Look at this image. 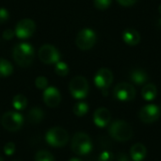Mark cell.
<instances>
[{
    "mask_svg": "<svg viewBox=\"0 0 161 161\" xmlns=\"http://www.w3.org/2000/svg\"><path fill=\"white\" fill-rule=\"evenodd\" d=\"M158 94V90L157 87L152 84V83H148L145 84L144 87L142 90V96L144 100L146 101H153L156 99Z\"/></svg>",
    "mask_w": 161,
    "mask_h": 161,
    "instance_id": "19",
    "label": "cell"
},
{
    "mask_svg": "<svg viewBox=\"0 0 161 161\" xmlns=\"http://www.w3.org/2000/svg\"><path fill=\"white\" fill-rule=\"evenodd\" d=\"M138 0H117V2L123 7H131L137 3Z\"/></svg>",
    "mask_w": 161,
    "mask_h": 161,
    "instance_id": "30",
    "label": "cell"
},
{
    "mask_svg": "<svg viewBox=\"0 0 161 161\" xmlns=\"http://www.w3.org/2000/svg\"><path fill=\"white\" fill-rule=\"evenodd\" d=\"M15 35L14 31L11 30V29H6L4 32H3V35L2 37L5 39V40H11L13 38V36Z\"/></svg>",
    "mask_w": 161,
    "mask_h": 161,
    "instance_id": "31",
    "label": "cell"
},
{
    "mask_svg": "<svg viewBox=\"0 0 161 161\" xmlns=\"http://www.w3.org/2000/svg\"><path fill=\"white\" fill-rule=\"evenodd\" d=\"M113 96L121 102H129L136 97V89L129 83L121 82L113 90Z\"/></svg>",
    "mask_w": 161,
    "mask_h": 161,
    "instance_id": "9",
    "label": "cell"
},
{
    "mask_svg": "<svg viewBox=\"0 0 161 161\" xmlns=\"http://www.w3.org/2000/svg\"><path fill=\"white\" fill-rule=\"evenodd\" d=\"M1 124L6 130L9 132H15L23 126L24 118L19 112L8 111L2 116Z\"/></svg>",
    "mask_w": 161,
    "mask_h": 161,
    "instance_id": "6",
    "label": "cell"
},
{
    "mask_svg": "<svg viewBox=\"0 0 161 161\" xmlns=\"http://www.w3.org/2000/svg\"><path fill=\"white\" fill-rule=\"evenodd\" d=\"M161 110L159 107L154 104L144 106L139 112L140 120L144 124H153L157 122L160 117Z\"/></svg>",
    "mask_w": 161,
    "mask_h": 161,
    "instance_id": "12",
    "label": "cell"
},
{
    "mask_svg": "<svg viewBox=\"0 0 161 161\" xmlns=\"http://www.w3.org/2000/svg\"><path fill=\"white\" fill-rule=\"evenodd\" d=\"M114 160V155L110 151H104L102 152L99 157L98 161H113Z\"/></svg>",
    "mask_w": 161,
    "mask_h": 161,
    "instance_id": "27",
    "label": "cell"
},
{
    "mask_svg": "<svg viewBox=\"0 0 161 161\" xmlns=\"http://www.w3.org/2000/svg\"><path fill=\"white\" fill-rule=\"evenodd\" d=\"M69 91L75 99H84L89 93L88 80L81 75L75 76L69 83Z\"/></svg>",
    "mask_w": 161,
    "mask_h": 161,
    "instance_id": "5",
    "label": "cell"
},
{
    "mask_svg": "<svg viewBox=\"0 0 161 161\" xmlns=\"http://www.w3.org/2000/svg\"><path fill=\"white\" fill-rule=\"evenodd\" d=\"M13 72V66L12 64L5 59L0 58V77H7L9 76Z\"/></svg>",
    "mask_w": 161,
    "mask_h": 161,
    "instance_id": "20",
    "label": "cell"
},
{
    "mask_svg": "<svg viewBox=\"0 0 161 161\" xmlns=\"http://www.w3.org/2000/svg\"><path fill=\"white\" fill-rule=\"evenodd\" d=\"M158 25H159V26L161 27V18L159 19V20H158Z\"/></svg>",
    "mask_w": 161,
    "mask_h": 161,
    "instance_id": "35",
    "label": "cell"
},
{
    "mask_svg": "<svg viewBox=\"0 0 161 161\" xmlns=\"http://www.w3.org/2000/svg\"><path fill=\"white\" fill-rule=\"evenodd\" d=\"M36 29L35 22L31 19H22L15 25V36L21 40L27 39L33 35Z\"/></svg>",
    "mask_w": 161,
    "mask_h": 161,
    "instance_id": "11",
    "label": "cell"
},
{
    "mask_svg": "<svg viewBox=\"0 0 161 161\" xmlns=\"http://www.w3.org/2000/svg\"><path fill=\"white\" fill-rule=\"evenodd\" d=\"M108 132L113 140L121 142H128L133 137L132 126L127 122L122 120L113 122L108 128Z\"/></svg>",
    "mask_w": 161,
    "mask_h": 161,
    "instance_id": "2",
    "label": "cell"
},
{
    "mask_svg": "<svg viewBox=\"0 0 161 161\" xmlns=\"http://www.w3.org/2000/svg\"><path fill=\"white\" fill-rule=\"evenodd\" d=\"M34 56V48L30 43L27 42L18 43L12 50L13 59L20 67H28L33 62Z\"/></svg>",
    "mask_w": 161,
    "mask_h": 161,
    "instance_id": "1",
    "label": "cell"
},
{
    "mask_svg": "<svg viewBox=\"0 0 161 161\" xmlns=\"http://www.w3.org/2000/svg\"><path fill=\"white\" fill-rule=\"evenodd\" d=\"M40 60L45 64H56L60 60L59 51L52 44H43L38 52Z\"/></svg>",
    "mask_w": 161,
    "mask_h": 161,
    "instance_id": "8",
    "label": "cell"
},
{
    "mask_svg": "<svg viewBox=\"0 0 161 161\" xmlns=\"http://www.w3.org/2000/svg\"><path fill=\"white\" fill-rule=\"evenodd\" d=\"M123 40L124 42L130 46L137 45L141 41L140 33L133 28H127L123 32Z\"/></svg>",
    "mask_w": 161,
    "mask_h": 161,
    "instance_id": "15",
    "label": "cell"
},
{
    "mask_svg": "<svg viewBox=\"0 0 161 161\" xmlns=\"http://www.w3.org/2000/svg\"><path fill=\"white\" fill-rule=\"evenodd\" d=\"M12 106L16 110H23L27 106V99L23 94H17L12 99Z\"/></svg>",
    "mask_w": 161,
    "mask_h": 161,
    "instance_id": "21",
    "label": "cell"
},
{
    "mask_svg": "<svg viewBox=\"0 0 161 161\" xmlns=\"http://www.w3.org/2000/svg\"><path fill=\"white\" fill-rule=\"evenodd\" d=\"M147 155V149L142 143H136L130 149V157L133 161H142Z\"/></svg>",
    "mask_w": 161,
    "mask_h": 161,
    "instance_id": "16",
    "label": "cell"
},
{
    "mask_svg": "<svg viewBox=\"0 0 161 161\" xmlns=\"http://www.w3.org/2000/svg\"><path fill=\"white\" fill-rule=\"evenodd\" d=\"M35 161H55V158L50 152L45 150H41L36 154Z\"/></svg>",
    "mask_w": 161,
    "mask_h": 161,
    "instance_id": "24",
    "label": "cell"
},
{
    "mask_svg": "<svg viewBox=\"0 0 161 161\" xmlns=\"http://www.w3.org/2000/svg\"><path fill=\"white\" fill-rule=\"evenodd\" d=\"M117 161H130L125 153H120L117 157Z\"/></svg>",
    "mask_w": 161,
    "mask_h": 161,
    "instance_id": "32",
    "label": "cell"
},
{
    "mask_svg": "<svg viewBox=\"0 0 161 161\" xmlns=\"http://www.w3.org/2000/svg\"><path fill=\"white\" fill-rule=\"evenodd\" d=\"M42 98L44 104L49 108H57L61 101L60 92L56 87H47L43 90Z\"/></svg>",
    "mask_w": 161,
    "mask_h": 161,
    "instance_id": "13",
    "label": "cell"
},
{
    "mask_svg": "<svg viewBox=\"0 0 161 161\" xmlns=\"http://www.w3.org/2000/svg\"><path fill=\"white\" fill-rule=\"evenodd\" d=\"M158 11H159V13H160L161 15V4L159 5V7H158Z\"/></svg>",
    "mask_w": 161,
    "mask_h": 161,
    "instance_id": "34",
    "label": "cell"
},
{
    "mask_svg": "<svg viewBox=\"0 0 161 161\" xmlns=\"http://www.w3.org/2000/svg\"><path fill=\"white\" fill-rule=\"evenodd\" d=\"M0 161H4V160H3V158H2L1 157H0Z\"/></svg>",
    "mask_w": 161,
    "mask_h": 161,
    "instance_id": "36",
    "label": "cell"
},
{
    "mask_svg": "<svg viewBox=\"0 0 161 161\" xmlns=\"http://www.w3.org/2000/svg\"><path fill=\"white\" fill-rule=\"evenodd\" d=\"M44 117V112L40 107H33L27 113V121L32 125L40 124Z\"/></svg>",
    "mask_w": 161,
    "mask_h": 161,
    "instance_id": "18",
    "label": "cell"
},
{
    "mask_svg": "<svg viewBox=\"0 0 161 161\" xmlns=\"http://www.w3.org/2000/svg\"><path fill=\"white\" fill-rule=\"evenodd\" d=\"M48 85V80L44 76H38L35 79V86L40 90H45Z\"/></svg>",
    "mask_w": 161,
    "mask_h": 161,
    "instance_id": "26",
    "label": "cell"
},
{
    "mask_svg": "<svg viewBox=\"0 0 161 161\" xmlns=\"http://www.w3.org/2000/svg\"><path fill=\"white\" fill-rule=\"evenodd\" d=\"M45 140L50 146L61 148L67 144L69 141V134L62 127H53L46 132Z\"/></svg>",
    "mask_w": 161,
    "mask_h": 161,
    "instance_id": "4",
    "label": "cell"
},
{
    "mask_svg": "<svg viewBox=\"0 0 161 161\" xmlns=\"http://www.w3.org/2000/svg\"><path fill=\"white\" fill-rule=\"evenodd\" d=\"M55 73L59 76H66L69 73V66L62 61H58L55 66Z\"/></svg>",
    "mask_w": 161,
    "mask_h": 161,
    "instance_id": "23",
    "label": "cell"
},
{
    "mask_svg": "<svg viewBox=\"0 0 161 161\" xmlns=\"http://www.w3.org/2000/svg\"><path fill=\"white\" fill-rule=\"evenodd\" d=\"M13 161H19V160H13Z\"/></svg>",
    "mask_w": 161,
    "mask_h": 161,
    "instance_id": "37",
    "label": "cell"
},
{
    "mask_svg": "<svg viewBox=\"0 0 161 161\" xmlns=\"http://www.w3.org/2000/svg\"><path fill=\"white\" fill-rule=\"evenodd\" d=\"M15 152V144L13 142H8L4 146V153L7 156H12Z\"/></svg>",
    "mask_w": 161,
    "mask_h": 161,
    "instance_id": "28",
    "label": "cell"
},
{
    "mask_svg": "<svg viewBox=\"0 0 161 161\" xmlns=\"http://www.w3.org/2000/svg\"><path fill=\"white\" fill-rule=\"evenodd\" d=\"M89 111V106L85 102H78L73 108V112L77 117H83Z\"/></svg>",
    "mask_w": 161,
    "mask_h": 161,
    "instance_id": "22",
    "label": "cell"
},
{
    "mask_svg": "<svg viewBox=\"0 0 161 161\" xmlns=\"http://www.w3.org/2000/svg\"><path fill=\"white\" fill-rule=\"evenodd\" d=\"M129 78L136 85H144L148 81V75L142 69H134L129 74Z\"/></svg>",
    "mask_w": 161,
    "mask_h": 161,
    "instance_id": "17",
    "label": "cell"
},
{
    "mask_svg": "<svg viewBox=\"0 0 161 161\" xmlns=\"http://www.w3.org/2000/svg\"><path fill=\"white\" fill-rule=\"evenodd\" d=\"M111 120V114L106 108H99L93 113V122L98 127H106Z\"/></svg>",
    "mask_w": 161,
    "mask_h": 161,
    "instance_id": "14",
    "label": "cell"
},
{
    "mask_svg": "<svg viewBox=\"0 0 161 161\" xmlns=\"http://www.w3.org/2000/svg\"><path fill=\"white\" fill-rule=\"evenodd\" d=\"M9 18V13L5 8H0V24H4Z\"/></svg>",
    "mask_w": 161,
    "mask_h": 161,
    "instance_id": "29",
    "label": "cell"
},
{
    "mask_svg": "<svg viewBox=\"0 0 161 161\" xmlns=\"http://www.w3.org/2000/svg\"><path fill=\"white\" fill-rule=\"evenodd\" d=\"M72 151L78 156H86L92 150V142L89 135L83 132H78L74 135L71 142Z\"/></svg>",
    "mask_w": 161,
    "mask_h": 161,
    "instance_id": "3",
    "label": "cell"
},
{
    "mask_svg": "<svg viewBox=\"0 0 161 161\" xmlns=\"http://www.w3.org/2000/svg\"><path fill=\"white\" fill-rule=\"evenodd\" d=\"M93 81L95 86L107 95V91L113 82V74L108 68H101L95 74Z\"/></svg>",
    "mask_w": 161,
    "mask_h": 161,
    "instance_id": "10",
    "label": "cell"
},
{
    "mask_svg": "<svg viewBox=\"0 0 161 161\" xmlns=\"http://www.w3.org/2000/svg\"><path fill=\"white\" fill-rule=\"evenodd\" d=\"M96 42V33L92 28L81 29L75 38V44L81 50H89Z\"/></svg>",
    "mask_w": 161,
    "mask_h": 161,
    "instance_id": "7",
    "label": "cell"
},
{
    "mask_svg": "<svg viewBox=\"0 0 161 161\" xmlns=\"http://www.w3.org/2000/svg\"><path fill=\"white\" fill-rule=\"evenodd\" d=\"M111 1L112 0H93V3L96 8L104 10L111 5Z\"/></svg>",
    "mask_w": 161,
    "mask_h": 161,
    "instance_id": "25",
    "label": "cell"
},
{
    "mask_svg": "<svg viewBox=\"0 0 161 161\" xmlns=\"http://www.w3.org/2000/svg\"><path fill=\"white\" fill-rule=\"evenodd\" d=\"M69 161H82L81 159H79V158H71Z\"/></svg>",
    "mask_w": 161,
    "mask_h": 161,
    "instance_id": "33",
    "label": "cell"
}]
</instances>
